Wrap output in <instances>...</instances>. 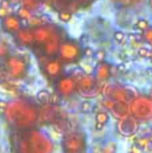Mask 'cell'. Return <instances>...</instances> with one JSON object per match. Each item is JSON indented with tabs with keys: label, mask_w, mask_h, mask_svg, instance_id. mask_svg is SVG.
Masks as SVG:
<instances>
[{
	"label": "cell",
	"mask_w": 152,
	"mask_h": 153,
	"mask_svg": "<svg viewBox=\"0 0 152 153\" xmlns=\"http://www.w3.org/2000/svg\"><path fill=\"white\" fill-rule=\"evenodd\" d=\"M15 36L18 43L22 46L29 47L35 44V38L32 28H22L15 34Z\"/></svg>",
	"instance_id": "5bb4252c"
},
{
	"label": "cell",
	"mask_w": 152,
	"mask_h": 153,
	"mask_svg": "<svg viewBox=\"0 0 152 153\" xmlns=\"http://www.w3.org/2000/svg\"><path fill=\"white\" fill-rule=\"evenodd\" d=\"M2 27L4 31L10 34H16L22 29V19L17 14H7L2 19Z\"/></svg>",
	"instance_id": "ba28073f"
},
{
	"label": "cell",
	"mask_w": 152,
	"mask_h": 153,
	"mask_svg": "<svg viewBox=\"0 0 152 153\" xmlns=\"http://www.w3.org/2000/svg\"><path fill=\"white\" fill-rule=\"evenodd\" d=\"M151 63H152V56H151Z\"/></svg>",
	"instance_id": "4dcf8cb0"
},
{
	"label": "cell",
	"mask_w": 152,
	"mask_h": 153,
	"mask_svg": "<svg viewBox=\"0 0 152 153\" xmlns=\"http://www.w3.org/2000/svg\"><path fill=\"white\" fill-rule=\"evenodd\" d=\"M125 33H124L123 31H121V30H116V31L114 33V38H115V39H116V41H118V42L123 41L124 39H125Z\"/></svg>",
	"instance_id": "4316f807"
},
{
	"label": "cell",
	"mask_w": 152,
	"mask_h": 153,
	"mask_svg": "<svg viewBox=\"0 0 152 153\" xmlns=\"http://www.w3.org/2000/svg\"><path fill=\"white\" fill-rule=\"evenodd\" d=\"M142 149L139 145H135V146H133L130 153H142Z\"/></svg>",
	"instance_id": "83f0119b"
},
{
	"label": "cell",
	"mask_w": 152,
	"mask_h": 153,
	"mask_svg": "<svg viewBox=\"0 0 152 153\" xmlns=\"http://www.w3.org/2000/svg\"><path fill=\"white\" fill-rule=\"evenodd\" d=\"M93 75L98 82H105L111 76V65L107 62H99L94 68Z\"/></svg>",
	"instance_id": "4fadbf2b"
},
{
	"label": "cell",
	"mask_w": 152,
	"mask_h": 153,
	"mask_svg": "<svg viewBox=\"0 0 152 153\" xmlns=\"http://www.w3.org/2000/svg\"><path fill=\"white\" fill-rule=\"evenodd\" d=\"M5 69L8 74L13 79H21L25 76L28 71V64L26 60L20 56H13L6 57Z\"/></svg>",
	"instance_id": "3957f363"
},
{
	"label": "cell",
	"mask_w": 152,
	"mask_h": 153,
	"mask_svg": "<svg viewBox=\"0 0 152 153\" xmlns=\"http://www.w3.org/2000/svg\"><path fill=\"white\" fill-rule=\"evenodd\" d=\"M132 113L138 119H151L152 117V101L146 98L136 99L131 106Z\"/></svg>",
	"instance_id": "8992f818"
},
{
	"label": "cell",
	"mask_w": 152,
	"mask_h": 153,
	"mask_svg": "<svg viewBox=\"0 0 152 153\" xmlns=\"http://www.w3.org/2000/svg\"><path fill=\"white\" fill-rule=\"evenodd\" d=\"M142 37L143 39V40L149 44L152 45V26L151 25L147 30H145L144 31H142Z\"/></svg>",
	"instance_id": "ac0fdd59"
},
{
	"label": "cell",
	"mask_w": 152,
	"mask_h": 153,
	"mask_svg": "<svg viewBox=\"0 0 152 153\" xmlns=\"http://www.w3.org/2000/svg\"><path fill=\"white\" fill-rule=\"evenodd\" d=\"M62 145L65 153H82L86 149V139L82 133L71 132L64 136Z\"/></svg>",
	"instance_id": "7a4b0ae2"
},
{
	"label": "cell",
	"mask_w": 152,
	"mask_h": 153,
	"mask_svg": "<svg viewBox=\"0 0 152 153\" xmlns=\"http://www.w3.org/2000/svg\"><path fill=\"white\" fill-rule=\"evenodd\" d=\"M93 108V105L91 104L90 101L89 100H85L82 103V106H81V109L82 112H85V113H88V112H90L91 109Z\"/></svg>",
	"instance_id": "cb8c5ba5"
},
{
	"label": "cell",
	"mask_w": 152,
	"mask_h": 153,
	"mask_svg": "<svg viewBox=\"0 0 152 153\" xmlns=\"http://www.w3.org/2000/svg\"><path fill=\"white\" fill-rule=\"evenodd\" d=\"M80 42L82 44H84V43H88L89 42V36L88 35H82L81 38H80Z\"/></svg>",
	"instance_id": "f1b7e54d"
},
{
	"label": "cell",
	"mask_w": 152,
	"mask_h": 153,
	"mask_svg": "<svg viewBox=\"0 0 152 153\" xmlns=\"http://www.w3.org/2000/svg\"><path fill=\"white\" fill-rule=\"evenodd\" d=\"M116 150H117L116 143L115 142H109L105 145L102 153H116Z\"/></svg>",
	"instance_id": "d6986e66"
},
{
	"label": "cell",
	"mask_w": 152,
	"mask_h": 153,
	"mask_svg": "<svg viewBox=\"0 0 152 153\" xmlns=\"http://www.w3.org/2000/svg\"><path fill=\"white\" fill-rule=\"evenodd\" d=\"M16 14H17L22 20H28V21L33 16V14L31 13V10L28 9L27 7H25V6H23V5H22V7H19V9L17 10Z\"/></svg>",
	"instance_id": "e0dca14e"
},
{
	"label": "cell",
	"mask_w": 152,
	"mask_h": 153,
	"mask_svg": "<svg viewBox=\"0 0 152 153\" xmlns=\"http://www.w3.org/2000/svg\"><path fill=\"white\" fill-rule=\"evenodd\" d=\"M73 18V14L69 12H61L58 13V19L63 22H69Z\"/></svg>",
	"instance_id": "44dd1931"
},
{
	"label": "cell",
	"mask_w": 152,
	"mask_h": 153,
	"mask_svg": "<svg viewBox=\"0 0 152 153\" xmlns=\"http://www.w3.org/2000/svg\"><path fill=\"white\" fill-rule=\"evenodd\" d=\"M63 70L64 66L60 59H56L52 57L44 65L45 74L52 79H59L62 75Z\"/></svg>",
	"instance_id": "9c48e42d"
},
{
	"label": "cell",
	"mask_w": 152,
	"mask_h": 153,
	"mask_svg": "<svg viewBox=\"0 0 152 153\" xmlns=\"http://www.w3.org/2000/svg\"><path fill=\"white\" fill-rule=\"evenodd\" d=\"M107 56V52L104 49H99L95 52V56L94 58L98 61V62H104Z\"/></svg>",
	"instance_id": "7402d4cb"
},
{
	"label": "cell",
	"mask_w": 152,
	"mask_h": 153,
	"mask_svg": "<svg viewBox=\"0 0 152 153\" xmlns=\"http://www.w3.org/2000/svg\"><path fill=\"white\" fill-rule=\"evenodd\" d=\"M151 26L150 22L145 20V19H139L135 24V27L137 28V30H140L142 31H144L145 30H147L149 27Z\"/></svg>",
	"instance_id": "ffe728a7"
},
{
	"label": "cell",
	"mask_w": 152,
	"mask_h": 153,
	"mask_svg": "<svg viewBox=\"0 0 152 153\" xmlns=\"http://www.w3.org/2000/svg\"><path fill=\"white\" fill-rule=\"evenodd\" d=\"M118 129L120 134H122L125 136H131L139 129V125L137 123V120L133 117H125L124 119H121L118 124Z\"/></svg>",
	"instance_id": "30bf717a"
},
{
	"label": "cell",
	"mask_w": 152,
	"mask_h": 153,
	"mask_svg": "<svg viewBox=\"0 0 152 153\" xmlns=\"http://www.w3.org/2000/svg\"><path fill=\"white\" fill-rule=\"evenodd\" d=\"M151 6L152 8V0H151Z\"/></svg>",
	"instance_id": "f546056e"
},
{
	"label": "cell",
	"mask_w": 152,
	"mask_h": 153,
	"mask_svg": "<svg viewBox=\"0 0 152 153\" xmlns=\"http://www.w3.org/2000/svg\"><path fill=\"white\" fill-rule=\"evenodd\" d=\"M110 119V116L108 114V112L103 110V111H99L96 114L95 117V121H96V125L95 127L97 130H102L105 126L108 123Z\"/></svg>",
	"instance_id": "9a60e30c"
},
{
	"label": "cell",
	"mask_w": 152,
	"mask_h": 153,
	"mask_svg": "<svg viewBox=\"0 0 152 153\" xmlns=\"http://www.w3.org/2000/svg\"><path fill=\"white\" fill-rule=\"evenodd\" d=\"M77 91L83 98H95L99 92L98 81L95 76L84 74L80 79H78Z\"/></svg>",
	"instance_id": "277c9868"
},
{
	"label": "cell",
	"mask_w": 152,
	"mask_h": 153,
	"mask_svg": "<svg viewBox=\"0 0 152 153\" xmlns=\"http://www.w3.org/2000/svg\"><path fill=\"white\" fill-rule=\"evenodd\" d=\"M56 91L62 97H70L77 90V82L71 75L61 76L56 82Z\"/></svg>",
	"instance_id": "52a82bcc"
},
{
	"label": "cell",
	"mask_w": 152,
	"mask_h": 153,
	"mask_svg": "<svg viewBox=\"0 0 152 153\" xmlns=\"http://www.w3.org/2000/svg\"><path fill=\"white\" fill-rule=\"evenodd\" d=\"M22 4H23V6L31 10L33 7L38 5L39 1L38 0H22Z\"/></svg>",
	"instance_id": "d4e9b609"
},
{
	"label": "cell",
	"mask_w": 152,
	"mask_h": 153,
	"mask_svg": "<svg viewBox=\"0 0 152 153\" xmlns=\"http://www.w3.org/2000/svg\"><path fill=\"white\" fill-rule=\"evenodd\" d=\"M63 40H61L60 36L56 32L52 35V37L46 42L44 46V52L47 56L54 57L55 56L58 55L59 48Z\"/></svg>",
	"instance_id": "8fae6325"
},
{
	"label": "cell",
	"mask_w": 152,
	"mask_h": 153,
	"mask_svg": "<svg viewBox=\"0 0 152 153\" xmlns=\"http://www.w3.org/2000/svg\"><path fill=\"white\" fill-rule=\"evenodd\" d=\"M82 50L83 49L77 41L73 39L63 40L59 48L58 56L62 62L74 63L81 58Z\"/></svg>",
	"instance_id": "6da1fadb"
},
{
	"label": "cell",
	"mask_w": 152,
	"mask_h": 153,
	"mask_svg": "<svg viewBox=\"0 0 152 153\" xmlns=\"http://www.w3.org/2000/svg\"><path fill=\"white\" fill-rule=\"evenodd\" d=\"M36 98H37V100L40 104L46 105V104H48V102L50 101L51 94L47 90H41L37 93Z\"/></svg>",
	"instance_id": "2e32d148"
},
{
	"label": "cell",
	"mask_w": 152,
	"mask_h": 153,
	"mask_svg": "<svg viewBox=\"0 0 152 153\" xmlns=\"http://www.w3.org/2000/svg\"><path fill=\"white\" fill-rule=\"evenodd\" d=\"M33 29V34L35 38V43L44 45L47 40L52 37V35L55 33L48 26H38L34 27Z\"/></svg>",
	"instance_id": "7c38bea8"
},
{
	"label": "cell",
	"mask_w": 152,
	"mask_h": 153,
	"mask_svg": "<svg viewBox=\"0 0 152 153\" xmlns=\"http://www.w3.org/2000/svg\"><path fill=\"white\" fill-rule=\"evenodd\" d=\"M95 52H96V51H94L93 48H90V47H86V48H84L83 50H82V55H83L84 56H86V57H94Z\"/></svg>",
	"instance_id": "484cf974"
},
{
	"label": "cell",
	"mask_w": 152,
	"mask_h": 153,
	"mask_svg": "<svg viewBox=\"0 0 152 153\" xmlns=\"http://www.w3.org/2000/svg\"><path fill=\"white\" fill-rule=\"evenodd\" d=\"M138 55L141 57H143V58H151L152 56L151 50L149 48H141L138 50Z\"/></svg>",
	"instance_id": "603a6c76"
},
{
	"label": "cell",
	"mask_w": 152,
	"mask_h": 153,
	"mask_svg": "<svg viewBox=\"0 0 152 153\" xmlns=\"http://www.w3.org/2000/svg\"><path fill=\"white\" fill-rule=\"evenodd\" d=\"M9 109L14 111L13 115H15L16 117L12 120L13 122L16 123L17 126L26 127L28 125H30V123H32L36 120V110L31 109L30 107H25L24 105H20V103H16L14 104L13 107H11Z\"/></svg>",
	"instance_id": "5b68a950"
}]
</instances>
